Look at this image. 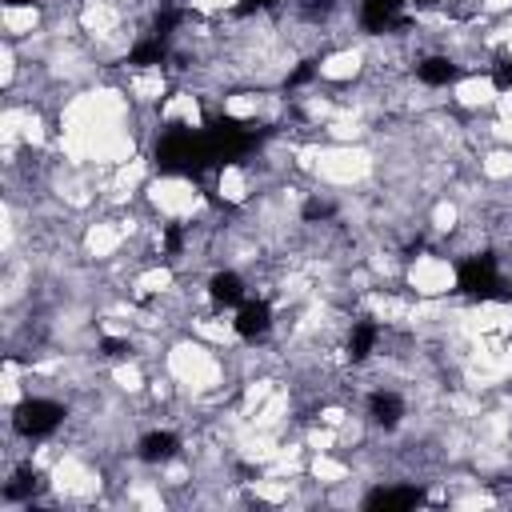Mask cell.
Instances as JSON below:
<instances>
[{"label": "cell", "mask_w": 512, "mask_h": 512, "mask_svg": "<svg viewBox=\"0 0 512 512\" xmlns=\"http://www.w3.org/2000/svg\"><path fill=\"white\" fill-rule=\"evenodd\" d=\"M376 148L372 144H332V140H312L308 148V180L328 192H360L376 180Z\"/></svg>", "instance_id": "1"}, {"label": "cell", "mask_w": 512, "mask_h": 512, "mask_svg": "<svg viewBox=\"0 0 512 512\" xmlns=\"http://www.w3.org/2000/svg\"><path fill=\"white\" fill-rule=\"evenodd\" d=\"M148 212L164 224H192L208 212V200L200 192V184L192 176H180V172H160L144 184V196Z\"/></svg>", "instance_id": "2"}, {"label": "cell", "mask_w": 512, "mask_h": 512, "mask_svg": "<svg viewBox=\"0 0 512 512\" xmlns=\"http://www.w3.org/2000/svg\"><path fill=\"white\" fill-rule=\"evenodd\" d=\"M404 288L420 300H444V296H456L460 288V268L452 256H440V252H416L408 256V268H404Z\"/></svg>", "instance_id": "3"}, {"label": "cell", "mask_w": 512, "mask_h": 512, "mask_svg": "<svg viewBox=\"0 0 512 512\" xmlns=\"http://www.w3.org/2000/svg\"><path fill=\"white\" fill-rule=\"evenodd\" d=\"M312 72H316V80H324L332 88H352V84H360L368 76V44L364 40L336 44V48L316 56Z\"/></svg>", "instance_id": "4"}, {"label": "cell", "mask_w": 512, "mask_h": 512, "mask_svg": "<svg viewBox=\"0 0 512 512\" xmlns=\"http://www.w3.org/2000/svg\"><path fill=\"white\" fill-rule=\"evenodd\" d=\"M496 96H500V84L492 80V72H464L448 88V104L464 116H488L496 108Z\"/></svg>", "instance_id": "5"}, {"label": "cell", "mask_w": 512, "mask_h": 512, "mask_svg": "<svg viewBox=\"0 0 512 512\" xmlns=\"http://www.w3.org/2000/svg\"><path fill=\"white\" fill-rule=\"evenodd\" d=\"M212 180H216V200L224 208H244L260 192V176L252 164H220Z\"/></svg>", "instance_id": "6"}, {"label": "cell", "mask_w": 512, "mask_h": 512, "mask_svg": "<svg viewBox=\"0 0 512 512\" xmlns=\"http://www.w3.org/2000/svg\"><path fill=\"white\" fill-rule=\"evenodd\" d=\"M0 28H4V40L12 44H24L32 36H40L48 28V8L40 0H24V4H4L0 8Z\"/></svg>", "instance_id": "7"}, {"label": "cell", "mask_w": 512, "mask_h": 512, "mask_svg": "<svg viewBox=\"0 0 512 512\" xmlns=\"http://www.w3.org/2000/svg\"><path fill=\"white\" fill-rule=\"evenodd\" d=\"M156 116H160V124H180L184 132H200L204 128V96L192 88H180L160 104Z\"/></svg>", "instance_id": "8"}, {"label": "cell", "mask_w": 512, "mask_h": 512, "mask_svg": "<svg viewBox=\"0 0 512 512\" xmlns=\"http://www.w3.org/2000/svg\"><path fill=\"white\" fill-rule=\"evenodd\" d=\"M476 176L488 184H512V144H488L476 152Z\"/></svg>", "instance_id": "9"}, {"label": "cell", "mask_w": 512, "mask_h": 512, "mask_svg": "<svg viewBox=\"0 0 512 512\" xmlns=\"http://www.w3.org/2000/svg\"><path fill=\"white\" fill-rule=\"evenodd\" d=\"M480 12L500 20V16H512V0H480Z\"/></svg>", "instance_id": "10"}, {"label": "cell", "mask_w": 512, "mask_h": 512, "mask_svg": "<svg viewBox=\"0 0 512 512\" xmlns=\"http://www.w3.org/2000/svg\"><path fill=\"white\" fill-rule=\"evenodd\" d=\"M500 32H504V60L512 64V16H500Z\"/></svg>", "instance_id": "11"}]
</instances>
